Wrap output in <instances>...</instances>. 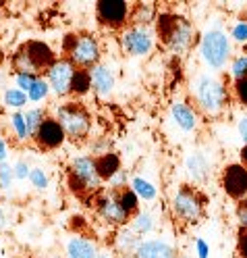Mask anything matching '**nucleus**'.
<instances>
[{"label":"nucleus","instance_id":"obj_15","mask_svg":"<svg viewBox=\"0 0 247 258\" xmlns=\"http://www.w3.org/2000/svg\"><path fill=\"white\" fill-rule=\"evenodd\" d=\"M90 77H92V88L96 90L98 96H102V98L110 96V92L114 88V75L108 67H104V64H96V67L90 69Z\"/></svg>","mask_w":247,"mask_h":258},{"label":"nucleus","instance_id":"obj_23","mask_svg":"<svg viewBox=\"0 0 247 258\" xmlns=\"http://www.w3.org/2000/svg\"><path fill=\"white\" fill-rule=\"evenodd\" d=\"M117 191V200L121 204V208L129 215V219L137 215L139 211V200H137V194L133 189H129V187H119V189H114Z\"/></svg>","mask_w":247,"mask_h":258},{"label":"nucleus","instance_id":"obj_9","mask_svg":"<svg viewBox=\"0 0 247 258\" xmlns=\"http://www.w3.org/2000/svg\"><path fill=\"white\" fill-rule=\"evenodd\" d=\"M202 54L210 67H214V69L224 67V62L230 54L228 38L222 34V31H208L202 40Z\"/></svg>","mask_w":247,"mask_h":258},{"label":"nucleus","instance_id":"obj_20","mask_svg":"<svg viewBox=\"0 0 247 258\" xmlns=\"http://www.w3.org/2000/svg\"><path fill=\"white\" fill-rule=\"evenodd\" d=\"M139 244H141L139 233H137L133 227H127V225H123L121 231H119V235H117V248H119V252H123L125 256L137 254Z\"/></svg>","mask_w":247,"mask_h":258},{"label":"nucleus","instance_id":"obj_24","mask_svg":"<svg viewBox=\"0 0 247 258\" xmlns=\"http://www.w3.org/2000/svg\"><path fill=\"white\" fill-rule=\"evenodd\" d=\"M92 90V77L88 69H75L73 79H71V92L73 96H86Z\"/></svg>","mask_w":247,"mask_h":258},{"label":"nucleus","instance_id":"obj_41","mask_svg":"<svg viewBox=\"0 0 247 258\" xmlns=\"http://www.w3.org/2000/svg\"><path fill=\"white\" fill-rule=\"evenodd\" d=\"M7 215H5V211H3V206H0V233H3L5 229H7Z\"/></svg>","mask_w":247,"mask_h":258},{"label":"nucleus","instance_id":"obj_25","mask_svg":"<svg viewBox=\"0 0 247 258\" xmlns=\"http://www.w3.org/2000/svg\"><path fill=\"white\" fill-rule=\"evenodd\" d=\"M9 123H11V129H13L15 138H17L19 142L31 140V134H29V129H27V123H25V119H23V110L13 112V115L9 117Z\"/></svg>","mask_w":247,"mask_h":258},{"label":"nucleus","instance_id":"obj_37","mask_svg":"<svg viewBox=\"0 0 247 258\" xmlns=\"http://www.w3.org/2000/svg\"><path fill=\"white\" fill-rule=\"evenodd\" d=\"M36 79L38 77H34V75H17V86H19V90L21 92H29L31 90V86L36 84Z\"/></svg>","mask_w":247,"mask_h":258},{"label":"nucleus","instance_id":"obj_21","mask_svg":"<svg viewBox=\"0 0 247 258\" xmlns=\"http://www.w3.org/2000/svg\"><path fill=\"white\" fill-rule=\"evenodd\" d=\"M11 64H13V69L17 71V75H34V77H42L44 75L34 64V60L29 58V54L23 50V48H19V50L13 54Z\"/></svg>","mask_w":247,"mask_h":258},{"label":"nucleus","instance_id":"obj_32","mask_svg":"<svg viewBox=\"0 0 247 258\" xmlns=\"http://www.w3.org/2000/svg\"><path fill=\"white\" fill-rule=\"evenodd\" d=\"M15 179L13 175V167L7 165V163H0V189H9L11 183Z\"/></svg>","mask_w":247,"mask_h":258},{"label":"nucleus","instance_id":"obj_16","mask_svg":"<svg viewBox=\"0 0 247 258\" xmlns=\"http://www.w3.org/2000/svg\"><path fill=\"white\" fill-rule=\"evenodd\" d=\"M171 112H173L175 123H177L181 129H183V132H195V129L200 127L197 112H195L189 104H185V102H175L173 108H171Z\"/></svg>","mask_w":247,"mask_h":258},{"label":"nucleus","instance_id":"obj_12","mask_svg":"<svg viewBox=\"0 0 247 258\" xmlns=\"http://www.w3.org/2000/svg\"><path fill=\"white\" fill-rule=\"evenodd\" d=\"M220 185L226 196L233 200H243L247 198V167L243 165H228L222 171Z\"/></svg>","mask_w":247,"mask_h":258},{"label":"nucleus","instance_id":"obj_35","mask_svg":"<svg viewBox=\"0 0 247 258\" xmlns=\"http://www.w3.org/2000/svg\"><path fill=\"white\" fill-rule=\"evenodd\" d=\"M237 256L247 258V229H239L237 233Z\"/></svg>","mask_w":247,"mask_h":258},{"label":"nucleus","instance_id":"obj_33","mask_svg":"<svg viewBox=\"0 0 247 258\" xmlns=\"http://www.w3.org/2000/svg\"><path fill=\"white\" fill-rule=\"evenodd\" d=\"M233 92H235V98L239 100V104L247 106V77L237 79L235 86H233Z\"/></svg>","mask_w":247,"mask_h":258},{"label":"nucleus","instance_id":"obj_17","mask_svg":"<svg viewBox=\"0 0 247 258\" xmlns=\"http://www.w3.org/2000/svg\"><path fill=\"white\" fill-rule=\"evenodd\" d=\"M100 250L94 244L92 239L88 237H81V235H75L69 239L67 244V256L69 258H100Z\"/></svg>","mask_w":247,"mask_h":258},{"label":"nucleus","instance_id":"obj_34","mask_svg":"<svg viewBox=\"0 0 247 258\" xmlns=\"http://www.w3.org/2000/svg\"><path fill=\"white\" fill-rule=\"evenodd\" d=\"M133 229L141 235V233H145V231H150L152 229V219H150V215H137V219L133 221Z\"/></svg>","mask_w":247,"mask_h":258},{"label":"nucleus","instance_id":"obj_2","mask_svg":"<svg viewBox=\"0 0 247 258\" xmlns=\"http://www.w3.org/2000/svg\"><path fill=\"white\" fill-rule=\"evenodd\" d=\"M69 187L75 196L90 200L98 191H102V179L96 171V163L92 156H77L69 165V175H67Z\"/></svg>","mask_w":247,"mask_h":258},{"label":"nucleus","instance_id":"obj_4","mask_svg":"<svg viewBox=\"0 0 247 258\" xmlns=\"http://www.w3.org/2000/svg\"><path fill=\"white\" fill-rule=\"evenodd\" d=\"M54 119L71 142H84L92 132V117L84 104L67 102L54 108Z\"/></svg>","mask_w":247,"mask_h":258},{"label":"nucleus","instance_id":"obj_6","mask_svg":"<svg viewBox=\"0 0 247 258\" xmlns=\"http://www.w3.org/2000/svg\"><path fill=\"white\" fill-rule=\"evenodd\" d=\"M193 94H195V102L206 115L216 117L222 112L224 104H226V88L220 79L212 77V75H200L197 82L193 86Z\"/></svg>","mask_w":247,"mask_h":258},{"label":"nucleus","instance_id":"obj_30","mask_svg":"<svg viewBox=\"0 0 247 258\" xmlns=\"http://www.w3.org/2000/svg\"><path fill=\"white\" fill-rule=\"evenodd\" d=\"M29 181L34 183V187L40 189V191H44V189L48 187V177H46V173H44L42 169H31V173H29Z\"/></svg>","mask_w":247,"mask_h":258},{"label":"nucleus","instance_id":"obj_3","mask_svg":"<svg viewBox=\"0 0 247 258\" xmlns=\"http://www.w3.org/2000/svg\"><path fill=\"white\" fill-rule=\"evenodd\" d=\"M62 52L67 54L75 69H92L100 64V42L92 34H69L62 42Z\"/></svg>","mask_w":247,"mask_h":258},{"label":"nucleus","instance_id":"obj_22","mask_svg":"<svg viewBox=\"0 0 247 258\" xmlns=\"http://www.w3.org/2000/svg\"><path fill=\"white\" fill-rule=\"evenodd\" d=\"M187 171L193 177V181H204L208 175V160L200 152H191L187 156Z\"/></svg>","mask_w":247,"mask_h":258},{"label":"nucleus","instance_id":"obj_39","mask_svg":"<svg viewBox=\"0 0 247 258\" xmlns=\"http://www.w3.org/2000/svg\"><path fill=\"white\" fill-rule=\"evenodd\" d=\"M233 38L239 40V42H247V25H245V23H239V25L233 29Z\"/></svg>","mask_w":247,"mask_h":258},{"label":"nucleus","instance_id":"obj_7","mask_svg":"<svg viewBox=\"0 0 247 258\" xmlns=\"http://www.w3.org/2000/svg\"><path fill=\"white\" fill-rule=\"evenodd\" d=\"M96 17L108 29H123L131 17V7L123 0H102L96 3Z\"/></svg>","mask_w":247,"mask_h":258},{"label":"nucleus","instance_id":"obj_28","mask_svg":"<svg viewBox=\"0 0 247 258\" xmlns=\"http://www.w3.org/2000/svg\"><path fill=\"white\" fill-rule=\"evenodd\" d=\"M48 92H50V88H48L46 79H44V77H38V79H36V84L31 86V90L27 92V100L40 102V100H44L46 96H48Z\"/></svg>","mask_w":247,"mask_h":258},{"label":"nucleus","instance_id":"obj_26","mask_svg":"<svg viewBox=\"0 0 247 258\" xmlns=\"http://www.w3.org/2000/svg\"><path fill=\"white\" fill-rule=\"evenodd\" d=\"M3 102H5V106H9V108L21 110V108L27 104V94L21 92L19 88H9V90L5 92V96H3Z\"/></svg>","mask_w":247,"mask_h":258},{"label":"nucleus","instance_id":"obj_11","mask_svg":"<svg viewBox=\"0 0 247 258\" xmlns=\"http://www.w3.org/2000/svg\"><path fill=\"white\" fill-rule=\"evenodd\" d=\"M73 73H75V64L69 58H56L52 67L46 71V84L58 96H67L71 92Z\"/></svg>","mask_w":247,"mask_h":258},{"label":"nucleus","instance_id":"obj_18","mask_svg":"<svg viewBox=\"0 0 247 258\" xmlns=\"http://www.w3.org/2000/svg\"><path fill=\"white\" fill-rule=\"evenodd\" d=\"M139 258H177V250L160 239H150V241H141L137 248Z\"/></svg>","mask_w":247,"mask_h":258},{"label":"nucleus","instance_id":"obj_38","mask_svg":"<svg viewBox=\"0 0 247 258\" xmlns=\"http://www.w3.org/2000/svg\"><path fill=\"white\" fill-rule=\"evenodd\" d=\"M29 173H31V167L27 163H23V160H19V163L13 167V175L17 177V179H27Z\"/></svg>","mask_w":247,"mask_h":258},{"label":"nucleus","instance_id":"obj_1","mask_svg":"<svg viewBox=\"0 0 247 258\" xmlns=\"http://www.w3.org/2000/svg\"><path fill=\"white\" fill-rule=\"evenodd\" d=\"M156 29L160 40L177 54H183L195 46V27L181 15L160 13L156 19Z\"/></svg>","mask_w":247,"mask_h":258},{"label":"nucleus","instance_id":"obj_8","mask_svg":"<svg viewBox=\"0 0 247 258\" xmlns=\"http://www.w3.org/2000/svg\"><path fill=\"white\" fill-rule=\"evenodd\" d=\"M94 208L96 213L100 215L108 225L112 227H123L129 221V215L121 208L119 200H117V191H98L94 196Z\"/></svg>","mask_w":247,"mask_h":258},{"label":"nucleus","instance_id":"obj_19","mask_svg":"<svg viewBox=\"0 0 247 258\" xmlns=\"http://www.w3.org/2000/svg\"><path fill=\"white\" fill-rule=\"evenodd\" d=\"M94 163H96V171H98V175H100L102 181L104 179H112V177L121 171V158H119V154H114V152H106V154L96 156Z\"/></svg>","mask_w":247,"mask_h":258},{"label":"nucleus","instance_id":"obj_36","mask_svg":"<svg viewBox=\"0 0 247 258\" xmlns=\"http://www.w3.org/2000/svg\"><path fill=\"white\" fill-rule=\"evenodd\" d=\"M237 221L241 225V229H247V198L237 202Z\"/></svg>","mask_w":247,"mask_h":258},{"label":"nucleus","instance_id":"obj_29","mask_svg":"<svg viewBox=\"0 0 247 258\" xmlns=\"http://www.w3.org/2000/svg\"><path fill=\"white\" fill-rule=\"evenodd\" d=\"M133 191L137 194V196H141L143 200H152L156 196V187L152 183H147L145 179H141V177L133 179Z\"/></svg>","mask_w":247,"mask_h":258},{"label":"nucleus","instance_id":"obj_10","mask_svg":"<svg viewBox=\"0 0 247 258\" xmlns=\"http://www.w3.org/2000/svg\"><path fill=\"white\" fill-rule=\"evenodd\" d=\"M121 46L123 50L131 56H145L152 50L154 38L150 34V29L143 25H131L121 34Z\"/></svg>","mask_w":247,"mask_h":258},{"label":"nucleus","instance_id":"obj_42","mask_svg":"<svg viewBox=\"0 0 247 258\" xmlns=\"http://www.w3.org/2000/svg\"><path fill=\"white\" fill-rule=\"evenodd\" d=\"M241 160H243L241 165H243V167H247V144H245V146L241 148Z\"/></svg>","mask_w":247,"mask_h":258},{"label":"nucleus","instance_id":"obj_5","mask_svg":"<svg viewBox=\"0 0 247 258\" xmlns=\"http://www.w3.org/2000/svg\"><path fill=\"white\" fill-rule=\"evenodd\" d=\"M173 213L185 225H197L206 213V196L191 185H181L173 198Z\"/></svg>","mask_w":247,"mask_h":258},{"label":"nucleus","instance_id":"obj_27","mask_svg":"<svg viewBox=\"0 0 247 258\" xmlns=\"http://www.w3.org/2000/svg\"><path fill=\"white\" fill-rule=\"evenodd\" d=\"M46 117H48V115H46L42 108H29V110H23V119H25V123H27V129H29L31 138H34L36 129L42 125V121H44Z\"/></svg>","mask_w":247,"mask_h":258},{"label":"nucleus","instance_id":"obj_13","mask_svg":"<svg viewBox=\"0 0 247 258\" xmlns=\"http://www.w3.org/2000/svg\"><path fill=\"white\" fill-rule=\"evenodd\" d=\"M31 140L36 142V146L40 150H54V148L62 146V142L67 138H64V132L60 129V125L56 123L54 117H46L42 121V125L36 129V134Z\"/></svg>","mask_w":247,"mask_h":258},{"label":"nucleus","instance_id":"obj_40","mask_svg":"<svg viewBox=\"0 0 247 258\" xmlns=\"http://www.w3.org/2000/svg\"><path fill=\"white\" fill-rule=\"evenodd\" d=\"M7 156H9V146H7V142L0 138V163H5Z\"/></svg>","mask_w":247,"mask_h":258},{"label":"nucleus","instance_id":"obj_31","mask_svg":"<svg viewBox=\"0 0 247 258\" xmlns=\"http://www.w3.org/2000/svg\"><path fill=\"white\" fill-rule=\"evenodd\" d=\"M233 77H235V82L237 79H243V77H247V54H241V56H237L235 58V62H233Z\"/></svg>","mask_w":247,"mask_h":258},{"label":"nucleus","instance_id":"obj_14","mask_svg":"<svg viewBox=\"0 0 247 258\" xmlns=\"http://www.w3.org/2000/svg\"><path fill=\"white\" fill-rule=\"evenodd\" d=\"M21 48L29 54V58L34 60V64H36V67H38L42 73H46V71L54 64V60H56V54L52 52V48L48 46V44H44V42L29 40V42H25Z\"/></svg>","mask_w":247,"mask_h":258}]
</instances>
